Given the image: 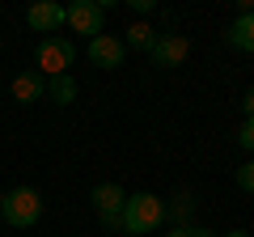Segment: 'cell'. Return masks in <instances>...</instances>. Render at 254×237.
I'll use <instances>...</instances> for the list:
<instances>
[{
  "label": "cell",
  "instance_id": "obj_1",
  "mask_svg": "<svg viewBox=\"0 0 254 237\" xmlns=\"http://www.w3.org/2000/svg\"><path fill=\"white\" fill-rule=\"evenodd\" d=\"M161 220H165V199H157V195L140 191V195H131V199L123 203L119 229H123V233H131V237H144V233H153Z\"/></svg>",
  "mask_w": 254,
  "mask_h": 237
},
{
  "label": "cell",
  "instance_id": "obj_2",
  "mask_svg": "<svg viewBox=\"0 0 254 237\" xmlns=\"http://www.w3.org/2000/svg\"><path fill=\"white\" fill-rule=\"evenodd\" d=\"M0 216L9 220L13 229H30L43 220V195L34 186H13L4 199H0Z\"/></svg>",
  "mask_w": 254,
  "mask_h": 237
},
{
  "label": "cell",
  "instance_id": "obj_3",
  "mask_svg": "<svg viewBox=\"0 0 254 237\" xmlns=\"http://www.w3.org/2000/svg\"><path fill=\"white\" fill-rule=\"evenodd\" d=\"M72 59H76V47L68 43V38H60V34L43 38L38 51H34V64H38V72H43L47 81H51V76H64L72 68Z\"/></svg>",
  "mask_w": 254,
  "mask_h": 237
},
{
  "label": "cell",
  "instance_id": "obj_4",
  "mask_svg": "<svg viewBox=\"0 0 254 237\" xmlns=\"http://www.w3.org/2000/svg\"><path fill=\"white\" fill-rule=\"evenodd\" d=\"M64 13H68L64 26H72L76 34H89V38H98L102 26H106V9L98 0H72V4H64Z\"/></svg>",
  "mask_w": 254,
  "mask_h": 237
},
{
  "label": "cell",
  "instance_id": "obj_5",
  "mask_svg": "<svg viewBox=\"0 0 254 237\" xmlns=\"http://www.w3.org/2000/svg\"><path fill=\"white\" fill-rule=\"evenodd\" d=\"M123 203H127V195H123V186L119 182H98L93 186V208H98V220H102V229H119V216H123Z\"/></svg>",
  "mask_w": 254,
  "mask_h": 237
},
{
  "label": "cell",
  "instance_id": "obj_6",
  "mask_svg": "<svg viewBox=\"0 0 254 237\" xmlns=\"http://www.w3.org/2000/svg\"><path fill=\"white\" fill-rule=\"evenodd\" d=\"M148 55H153L157 68H178L182 59L190 55V38L187 34H157V47Z\"/></svg>",
  "mask_w": 254,
  "mask_h": 237
},
{
  "label": "cell",
  "instance_id": "obj_7",
  "mask_svg": "<svg viewBox=\"0 0 254 237\" xmlns=\"http://www.w3.org/2000/svg\"><path fill=\"white\" fill-rule=\"evenodd\" d=\"M26 21H30V30H38V34H55V30L68 21V13H64V4H55V0H38V4H30Z\"/></svg>",
  "mask_w": 254,
  "mask_h": 237
},
{
  "label": "cell",
  "instance_id": "obj_8",
  "mask_svg": "<svg viewBox=\"0 0 254 237\" xmlns=\"http://www.w3.org/2000/svg\"><path fill=\"white\" fill-rule=\"evenodd\" d=\"M123 55H127L123 38H115V34H98V38H89V59H93L98 68H119V64H123Z\"/></svg>",
  "mask_w": 254,
  "mask_h": 237
},
{
  "label": "cell",
  "instance_id": "obj_9",
  "mask_svg": "<svg viewBox=\"0 0 254 237\" xmlns=\"http://www.w3.org/2000/svg\"><path fill=\"white\" fill-rule=\"evenodd\" d=\"M47 98V76L38 72V68H30V72H17L13 76V102H21V106H34V102Z\"/></svg>",
  "mask_w": 254,
  "mask_h": 237
},
{
  "label": "cell",
  "instance_id": "obj_10",
  "mask_svg": "<svg viewBox=\"0 0 254 237\" xmlns=\"http://www.w3.org/2000/svg\"><path fill=\"white\" fill-rule=\"evenodd\" d=\"M225 38H229V47H233V51L254 55V9H250V13H237V21L225 30Z\"/></svg>",
  "mask_w": 254,
  "mask_h": 237
},
{
  "label": "cell",
  "instance_id": "obj_11",
  "mask_svg": "<svg viewBox=\"0 0 254 237\" xmlns=\"http://www.w3.org/2000/svg\"><path fill=\"white\" fill-rule=\"evenodd\" d=\"M195 195L190 191H174V199H165V216L174 220V229H182V225H190V216H195Z\"/></svg>",
  "mask_w": 254,
  "mask_h": 237
},
{
  "label": "cell",
  "instance_id": "obj_12",
  "mask_svg": "<svg viewBox=\"0 0 254 237\" xmlns=\"http://www.w3.org/2000/svg\"><path fill=\"white\" fill-rule=\"evenodd\" d=\"M47 102H55V106H72V102H76V81L68 72L51 76V81H47Z\"/></svg>",
  "mask_w": 254,
  "mask_h": 237
},
{
  "label": "cell",
  "instance_id": "obj_13",
  "mask_svg": "<svg viewBox=\"0 0 254 237\" xmlns=\"http://www.w3.org/2000/svg\"><path fill=\"white\" fill-rule=\"evenodd\" d=\"M123 47H136V51H153V47H157V30H148L144 21H136V26L127 30Z\"/></svg>",
  "mask_w": 254,
  "mask_h": 237
},
{
  "label": "cell",
  "instance_id": "obj_14",
  "mask_svg": "<svg viewBox=\"0 0 254 237\" xmlns=\"http://www.w3.org/2000/svg\"><path fill=\"white\" fill-rule=\"evenodd\" d=\"M233 182H237V191H246V195H250V191H254V161H246V165H242V170H237V174H233Z\"/></svg>",
  "mask_w": 254,
  "mask_h": 237
},
{
  "label": "cell",
  "instance_id": "obj_15",
  "mask_svg": "<svg viewBox=\"0 0 254 237\" xmlns=\"http://www.w3.org/2000/svg\"><path fill=\"white\" fill-rule=\"evenodd\" d=\"M237 144L246 148V153H254V118H246L242 131H237Z\"/></svg>",
  "mask_w": 254,
  "mask_h": 237
},
{
  "label": "cell",
  "instance_id": "obj_16",
  "mask_svg": "<svg viewBox=\"0 0 254 237\" xmlns=\"http://www.w3.org/2000/svg\"><path fill=\"white\" fill-rule=\"evenodd\" d=\"M170 237H216L212 229H199V225H182V229H170Z\"/></svg>",
  "mask_w": 254,
  "mask_h": 237
},
{
  "label": "cell",
  "instance_id": "obj_17",
  "mask_svg": "<svg viewBox=\"0 0 254 237\" xmlns=\"http://www.w3.org/2000/svg\"><path fill=\"white\" fill-rule=\"evenodd\" d=\"M242 110H246V118H254V89L242 98Z\"/></svg>",
  "mask_w": 254,
  "mask_h": 237
},
{
  "label": "cell",
  "instance_id": "obj_18",
  "mask_svg": "<svg viewBox=\"0 0 254 237\" xmlns=\"http://www.w3.org/2000/svg\"><path fill=\"white\" fill-rule=\"evenodd\" d=\"M225 237H254V233H246V229H233V233H225Z\"/></svg>",
  "mask_w": 254,
  "mask_h": 237
},
{
  "label": "cell",
  "instance_id": "obj_19",
  "mask_svg": "<svg viewBox=\"0 0 254 237\" xmlns=\"http://www.w3.org/2000/svg\"><path fill=\"white\" fill-rule=\"evenodd\" d=\"M0 199H4V195H0Z\"/></svg>",
  "mask_w": 254,
  "mask_h": 237
}]
</instances>
